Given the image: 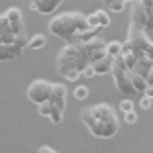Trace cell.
<instances>
[{
  "instance_id": "6da1fadb",
  "label": "cell",
  "mask_w": 153,
  "mask_h": 153,
  "mask_svg": "<svg viewBox=\"0 0 153 153\" xmlns=\"http://www.w3.org/2000/svg\"><path fill=\"white\" fill-rule=\"evenodd\" d=\"M80 120L96 139H112L120 131V118L117 110L106 102H98L94 106L82 108Z\"/></svg>"
},
{
  "instance_id": "7a4b0ae2",
  "label": "cell",
  "mask_w": 153,
  "mask_h": 153,
  "mask_svg": "<svg viewBox=\"0 0 153 153\" xmlns=\"http://www.w3.org/2000/svg\"><path fill=\"white\" fill-rule=\"evenodd\" d=\"M88 65H92V59H90L88 51H86V43L84 41L65 43L61 47V51L57 53V59H55L57 74L63 76L65 80H70V82H76Z\"/></svg>"
},
{
  "instance_id": "3957f363",
  "label": "cell",
  "mask_w": 153,
  "mask_h": 153,
  "mask_svg": "<svg viewBox=\"0 0 153 153\" xmlns=\"http://www.w3.org/2000/svg\"><path fill=\"white\" fill-rule=\"evenodd\" d=\"M88 29H92L88 25V14H82V12H61L49 21V33L57 39H63L65 43L80 41L78 35Z\"/></svg>"
},
{
  "instance_id": "277c9868",
  "label": "cell",
  "mask_w": 153,
  "mask_h": 153,
  "mask_svg": "<svg viewBox=\"0 0 153 153\" xmlns=\"http://www.w3.org/2000/svg\"><path fill=\"white\" fill-rule=\"evenodd\" d=\"M112 80H114V86H117L118 92H123V96H133L137 94L135 86H133V78H131V70L129 65L125 63L123 55L114 57V63H112Z\"/></svg>"
},
{
  "instance_id": "5b68a950",
  "label": "cell",
  "mask_w": 153,
  "mask_h": 153,
  "mask_svg": "<svg viewBox=\"0 0 153 153\" xmlns=\"http://www.w3.org/2000/svg\"><path fill=\"white\" fill-rule=\"evenodd\" d=\"M49 102L53 104V114H51V123L59 125L63 120V112H65V102H68V88L63 84H53V92L49 96Z\"/></svg>"
},
{
  "instance_id": "8992f818",
  "label": "cell",
  "mask_w": 153,
  "mask_h": 153,
  "mask_svg": "<svg viewBox=\"0 0 153 153\" xmlns=\"http://www.w3.org/2000/svg\"><path fill=\"white\" fill-rule=\"evenodd\" d=\"M51 92H53V84L49 82V80L37 78V80H33V82L29 84V88H27V98H29L33 104H41V102L49 100Z\"/></svg>"
},
{
  "instance_id": "52a82bcc",
  "label": "cell",
  "mask_w": 153,
  "mask_h": 153,
  "mask_svg": "<svg viewBox=\"0 0 153 153\" xmlns=\"http://www.w3.org/2000/svg\"><path fill=\"white\" fill-rule=\"evenodd\" d=\"M29 39L31 37H27V33L16 37V41L14 43H0V59L2 61H12V59H16L21 53H23L25 47H29Z\"/></svg>"
},
{
  "instance_id": "ba28073f",
  "label": "cell",
  "mask_w": 153,
  "mask_h": 153,
  "mask_svg": "<svg viewBox=\"0 0 153 153\" xmlns=\"http://www.w3.org/2000/svg\"><path fill=\"white\" fill-rule=\"evenodd\" d=\"M125 41H127L135 51H139V53H145L147 47L151 45V39L147 37V31L135 29V27H129V33H127V39H125Z\"/></svg>"
},
{
  "instance_id": "9c48e42d",
  "label": "cell",
  "mask_w": 153,
  "mask_h": 153,
  "mask_svg": "<svg viewBox=\"0 0 153 153\" xmlns=\"http://www.w3.org/2000/svg\"><path fill=\"white\" fill-rule=\"evenodd\" d=\"M84 43H86V51H88V55H90V59H92V63L106 55V41L100 39L98 35L92 37L90 41H84Z\"/></svg>"
},
{
  "instance_id": "30bf717a",
  "label": "cell",
  "mask_w": 153,
  "mask_h": 153,
  "mask_svg": "<svg viewBox=\"0 0 153 153\" xmlns=\"http://www.w3.org/2000/svg\"><path fill=\"white\" fill-rule=\"evenodd\" d=\"M4 14L8 16V21H10L12 25V31H14V35H23V33H27V29H25V19H23V12L19 10V8H14V6H10L8 10H4Z\"/></svg>"
},
{
  "instance_id": "8fae6325",
  "label": "cell",
  "mask_w": 153,
  "mask_h": 153,
  "mask_svg": "<svg viewBox=\"0 0 153 153\" xmlns=\"http://www.w3.org/2000/svg\"><path fill=\"white\" fill-rule=\"evenodd\" d=\"M61 4H63V0H31V8L35 12H41V14H51Z\"/></svg>"
},
{
  "instance_id": "7c38bea8",
  "label": "cell",
  "mask_w": 153,
  "mask_h": 153,
  "mask_svg": "<svg viewBox=\"0 0 153 153\" xmlns=\"http://www.w3.org/2000/svg\"><path fill=\"white\" fill-rule=\"evenodd\" d=\"M112 63H114V57L108 55V53H106L104 57H100L98 61H94L92 65H94V70H96V76H106V74H110V71H112Z\"/></svg>"
},
{
  "instance_id": "4fadbf2b",
  "label": "cell",
  "mask_w": 153,
  "mask_h": 153,
  "mask_svg": "<svg viewBox=\"0 0 153 153\" xmlns=\"http://www.w3.org/2000/svg\"><path fill=\"white\" fill-rule=\"evenodd\" d=\"M151 70H153V59L149 57L147 53H143L141 57L137 59L135 68H133L131 71H137V74H141V76H145V78H147V76L151 74Z\"/></svg>"
},
{
  "instance_id": "5bb4252c",
  "label": "cell",
  "mask_w": 153,
  "mask_h": 153,
  "mask_svg": "<svg viewBox=\"0 0 153 153\" xmlns=\"http://www.w3.org/2000/svg\"><path fill=\"white\" fill-rule=\"evenodd\" d=\"M131 78H133V86H135L137 94H139V92H143V94H145V90H147V86H149L147 78H145V76H141V74H137V71H131Z\"/></svg>"
},
{
  "instance_id": "9a60e30c",
  "label": "cell",
  "mask_w": 153,
  "mask_h": 153,
  "mask_svg": "<svg viewBox=\"0 0 153 153\" xmlns=\"http://www.w3.org/2000/svg\"><path fill=\"white\" fill-rule=\"evenodd\" d=\"M45 43H47V37L43 35V33H37V35H33L31 39H29V49L37 51V49L45 47Z\"/></svg>"
},
{
  "instance_id": "2e32d148",
  "label": "cell",
  "mask_w": 153,
  "mask_h": 153,
  "mask_svg": "<svg viewBox=\"0 0 153 153\" xmlns=\"http://www.w3.org/2000/svg\"><path fill=\"white\" fill-rule=\"evenodd\" d=\"M102 2V6L104 8H108V10H112V12H123V8H125V0H100Z\"/></svg>"
},
{
  "instance_id": "e0dca14e",
  "label": "cell",
  "mask_w": 153,
  "mask_h": 153,
  "mask_svg": "<svg viewBox=\"0 0 153 153\" xmlns=\"http://www.w3.org/2000/svg\"><path fill=\"white\" fill-rule=\"evenodd\" d=\"M106 53L112 55V57L123 55V43H120V41H110V43H106Z\"/></svg>"
},
{
  "instance_id": "ac0fdd59",
  "label": "cell",
  "mask_w": 153,
  "mask_h": 153,
  "mask_svg": "<svg viewBox=\"0 0 153 153\" xmlns=\"http://www.w3.org/2000/svg\"><path fill=\"white\" fill-rule=\"evenodd\" d=\"M37 112H39L41 117H45V118H51V114H53V104H51L49 100H45V102L37 104Z\"/></svg>"
},
{
  "instance_id": "d6986e66",
  "label": "cell",
  "mask_w": 153,
  "mask_h": 153,
  "mask_svg": "<svg viewBox=\"0 0 153 153\" xmlns=\"http://www.w3.org/2000/svg\"><path fill=\"white\" fill-rule=\"evenodd\" d=\"M90 96V88L88 86H76L74 88V98L76 100H86Z\"/></svg>"
},
{
  "instance_id": "ffe728a7",
  "label": "cell",
  "mask_w": 153,
  "mask_h": 153,
  "mask_svg": "<svg viewBox=\"0 0 153 153\" xmlns=\"http://www.w3.org/2000/svg\"><path fill=\"white\" fill-rule=\"evenodd\" d=\"M2 33H14L10 21H8V16H6L4 12H2V16H0V35H2Z\"/></svg>"
},
{
  "instance_id": "44dd1931",
  "label": "cell",
  "mask_w": 153,
  "mask_h": 153,
  "mask_svg": "<svg viewBox=\"0 0 153 153\" xmlns=\"http://www.w3.org/2000/svg\"><path fill=\"white\" fill-rule=\"evenodd\" d=\"M96 14H98V19H100V27H102V29L110 25V14L106 12V8H100V10H96Z\"/></svg>"
},
{
  "instance_id": "7402d4cb",
  "label": "cell",
  "mask_w": 153,
  "mask_h": 153,
  "mask_svg": "<svg viewBox=\"0 0 153 153\" xmlns=\"http://www.w3.org/2000/svg\"><path fill=\"white\" fill-rule=\"evenodd\" d=\"M123 120H125L127 125H135V123H137V112H135V108L129 110V112H123Z\"/></svg>"
},
{
  "instance_id": "603a6c76",
  "label": "cell",
  "mask_w": 153,
  "mask_h": 153,
  "mask_svg": "<svg viewBox=\"0 0 153 153\" xmlns=\"http://www.w3.org/2000/svg\"><path fill=\"white\" fill-rule=\"evenodd\" d=\"M120 110L123 112H129V110H133V100H131V96H125L123 100H120Z\"/></svg>"
},
{
  "instance_id": "cb8c5ba5",
  "label": "cell",
  "mask_w": 153,
  "mask_h": 153,
  "mask_svg": "<svg viewBox=\"0 0 153 153\" xmlns=\"http://www.w3.org/2000/svg\"><path fill=\"white\" fill-rule=\"evenodd\" d=\"M88 25H90L92 29H102V27H100V19H98V14H96V12L88 14Z\"/></svg>"
},
{
  "instance_id": "d4e9b609",
  "label": "cell",
  "mask_w": 153,
  "mask_h": 153,
  "mask_svg": "<svg viewBox=\"0 0 153 153\" xmlns=\"http://www.w3.org/2000/svg\"><path fill=\"white\" fill-rule=\"evenodd\" d=\"M139 104H141L143 110H149V108H151V104H153V98H151L149 94H145V96L141 98V102H139Z\"/></svg>"
},
{
  "instance_id": "484cf974",
  "label": "cell",
  "mask_w": 153,
  "mask_h": 153,
  "mask_svg": "<svg viewBox=\"0 0 153 153\" xmlns=\"http://www.w3.org/2000/svg\"><path fill=\"white\" fill-rule=\"evenodd\" d=\"M82 76H84V78H94V76H96L94 65H88V68H86V70L82 71Z\"/></svg>"
},
{
  "instance_id": "4316f807",
  "label": "cell",
  "mask_w": 153,
  "mask_h": 153,
  "mask_svg": "<svg viewBox=\"0 0 153 153\" xmlns=\"http://www.w3.org/2000/svg\"><path fill=\"white\" fill-rule=\"evenodd\" d=\"M39 153H55V149L49 147V145H41V147H39Z\"/></svg>"
},
{
  "instance_id": "83f0119b",
  "label": "cell",
  "mask_w": 153,
  "mask_h": 153,
  "mask_svg": "<svg viewBox=\"0 0 153 153\" xmlns=\"http://www.w3.org/2000/svg\"><path fill=\"white\" fill-rule=\"evenodd\" d=\"M145 53H147V55H149V57L153 59V41H151V45L147 47V51H145Z\"/></svg>"
},
{
  "instance_id": "f1b7e54d",
  "label": "cell",
  "mask_w": 153,
  "mask_h": 153,
  "mask_svg": "<svg viewBox=\"0 0 153 153\" xmlns=\"http://www.w3.org/2000/svg\"><path fill=\"white\" fill-rule=\"evenodd\" d=\"M145 94H149L153 98V84H149V86H147V90H145Z\"/></svg>"
},
{
  "instance_id": "f546056e",
  "label": "cell",
  "mask_w": 153,
  "mask_h": 153,
  "mask_svg": "<svg viewBox=\"0 0 153 153\" xmlns=\"http://www.w3.org/2000/svg\"><path fill=\"white\" fill-rule=\"evenodd\" d=\"M143 4H145V6H153V0H141Z\"/></svg>"
}]
</instances>
